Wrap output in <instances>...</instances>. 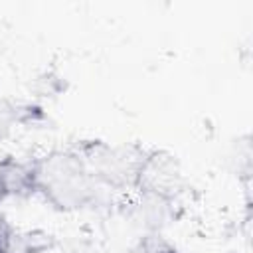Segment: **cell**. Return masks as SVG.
Returning <instances> with one entry per match:
<instances>
[{"label":"cell","instance_id":"cell-6","mask_svg":"<svg viewBox=\"0 0 253 253\" xmlns=\"http://www.w3.org/2000/svg\"><path fill=\"white\" fill-rule=\"evenodd\" d=\"M42 119L43 113L40 107L0 97V142L6 140L14 132V128L38 125Z\"/></svg>","mask_w":253,"mask_h":253},{"label":"cell","instance_id":"cell-1","mask_svg":"<svg viewBox=\"0 0 253 253\" xmlns=\"http://www.w3.org/2000/svg\"><path fill=\"white\" fill-rule=\"evenodd\" d=\"M34 188L59 211H79L97 198V182L71 150H49L32 160Z\"/></svg>","mask_w":253,"mask_h":253},{"label":"cell","instance_id":"cell-8","mask_svg":"<svg viewBox=\"0 0 253 253\" xmlns=\"http://www.w3.org/2000/svg\"><path fill=\"white\" fill-rule=\"evenodd\" d=\"M2 200H4V194H2V190H0V202H2Z\"/></svg>","mask_w":253,"mask_h":253},{"label":"cell","instance_id":"cell-3","mask_svg":"<svg viewBox=\"0 0 253 253\" xmlns=\"http://www.w3.org/2000/svg\"><path fill=\"white\" fill-rule=\"evenodd\" d=\"M134 188L142 196H154L172 202L184 190V172L180 160L168 150L146 152L138 168Z\"/></svg>","mask_w":253,"mask_h":253},{"label":"cell","instance_id":"cell-7","mask_svg":"<svg viewBox=\"0 0 253 253\" xmlns=\"http://www.w3.org/2000/svg\"><path fill=\"white\" fill-rule=\"evenodd\" d=\"M130 253H180L174 245H170L162 235L148 233L140 237V241L130 249Z\"/></svg>","mask_w":253,"mask_h":253},{"label":"cell","instance_id":"cell-2","mask_svg":"<svg viewBox=\"0 0 253 253\" xmlns=\"http://www.w3.org/2000/svg\"><path fill=\"white\" fill-rule=\"evenodd\" d=\"M73 150L83 158L97 184L117 190L134 188L138 168L146 156V150H142L138 144L111 146L103 140H83Z\"/></svg>","mask_w":253,"mask_h":253},{"label":"cell","instance_id":"cell-5","mask_svg":"<svg viewBox=\"0 0 253 253\" xmlns=\"http://www.w3.org/2000/svg\"><path fill=\"white\" fill-rule=\"evenodd\" d=\"M0 190L4 198L8 196L26 198V196L36 194L32 162H22L12 156L2 158L0 160Z\"/></svg>","mask_w":253,"mask_h":253},{"label":"cell","instance_id":"cell-4","mask_svg":"<svg viewBox=\"0 0 253 253\" xmlns=\"http://www.w3.org/2000/svg\"><path fill=\"white\" fill-rule=\"evenodd\" d=\"M55 237L43 229H22L0 213V253H47Z\"/></svg>","mask_w":253,"mask_h":253}]
</instances>
